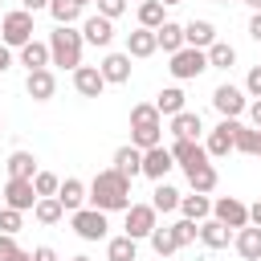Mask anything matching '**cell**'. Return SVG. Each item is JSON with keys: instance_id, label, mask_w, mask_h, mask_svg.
Wrapping results in <instances>:
<instances>
[{"instance_id": "obj_1", "label": "cell", "mask_w": 261, "mask_h": 261, "mask_svg": "<svg viewBox=\"0 0 261 261\" xmlns=\"http://www.w3.org/2000/svg\"><path fill=\"white\" fill-rule=\"evenodd\" d=\"M86 204L90 208H102V212H126L130 208V179L114 167L98 171L90 184H86Z\"/></svg>"}, {"instance_id": "obj_2", "label": "cell", "mask_w": 261, "mask_h": 261, "mask_svg": "<svg viewBox=\"0 0 261 261\" xmlns=\"http://www.w3.org/2000/svg\"><path fill=\"white\" fill-rule=\"evenodd\" d=\"M82 49H86L82 29H73V24H57V29L49 33V65L77 69V65H82Z\"/></svg>"}, {"instance_id": "obj_3", "label": "cell", "mask_w": 261, "mask_h": 261, "mask_svg": "<svg viewBox=\"0 0 261 261\" xmlns=\"http://www.w3.org/2000/svg\"><path fill=\"white\" fill-rule=\"evenodd\" d=\"M130 143L139 151L163 143V114L155 110V102H135L130 106Z\"/></svg>"}, {"instance_id": "obj_4", "label": "cell", "mask_w": 261, "mask_h": 261, "mask_svg": "<svg viewBox=\"0 0 261 261\" xmlns=\"http://www.w3.org/2000/svg\"><path fill=\"white\" fill-rule=\"evenodd\" d=\"M33 33H37V24H33V12H24V8H12V12H4V16H0V45H8V49H20L24 41H33Z\"/></svg>"}, {"instance_id": "obj_5", "label": "cell", "mask_w": 261, "mask_h": 261, "mask_svg": "<svg viewBox=\"0 0 261 261\" xmlns=\"http://www.w3.org/2000/svg\"><path fill=\"white\" fill-rule=\"evenodd\" d=\"M69 228H73L82 241H106L110 220H106V212H102V208L82 204V208H73V212H69Z\"/></svg>"}, {"instance_id": "obj_6", "label": "cell", "mask_w": 261, "mask_h": 261, "mask_svg": "<svg viewBox=\"0 0 261 261\" xmlns=\"http://www.w3.org/2000/svg\"><path fill=\"white\" fill-rule=\"evenodd\" d=\"M171 77L175 82H192V77H200L204 69H208V53L204 49H192V45H184V49H175L171 53Z\"/></svg>"}, {"instance_id": "obj_7", "label": "cell", "mask_w": 261, "mask_h": 261, "mask_svg": "<svg viewBox=\"0 0 261 261\" xmlns=\"http://www.w3.org/2000/svg\"><path fill=\"white\" fill-rule=\"evenodd\" d=\"M212 106H216V114H220V118H241V114L249 110V94H245L241 86L224 82V86H216V90H212Z\"/></svg>"}, {"instance_id": "obj_8", "label": "cell", "mask_w": 261, "mask_h": 261, "mask_svg": "<svg viewBox=\"0 0 261 261\" xmlns=\"http://www.w3.org/2000/svg\"><path fill=\"white\" fill-rule=\"evenodd\" d=\"M0 200L8 204V208H16V212H33V204H37V192H33V179H4L0 184Z\"/></svg>"}, {"instance_id": "obj_9", "label": "cell", "mask_w": 261, "mask_h": 261, "mask_svg": "<svg viewBox=\"0 0 261 261\" xmlns=\"http://www.w3.org/2000/svg\"><path fill=\"white\" fill-rule=\"evenodd\" d=\"M212 216L237 232V228H245V224H249V204H245V200H237V196H216V200H212Z\"/></svg>"}, {"instance_id": "obj_10", "label": "cell", "mask_w": 261, "mask_h": 261, "mask_svg": "<svg viewBox=\"0 0 261 261\" xmlns=\"http://www.w3.org/2000/svg\"><path fill=\"white\" fill-rule=\"evenodd\" d=\"M155 224H159V212H155L151 204H135V200H130V208H126V237L147 241Z\"/></svg>"}, {"instance_id": "obj_11", "label": "cell", "mask_w": 261, "mask_h": 261, "mask_svg": "<svg viewBox=\"0 0 261 261\" xmlns=\"http://www.w3.org/2000/svg\"><path fill=\"white\" fill-rule=\"evenodd\" d=\"M82 41L86 45H94V49H110V41H114V20L110 16H86L82 20Z\"/></svg>"}, {"instance_id": "obj_12", "label": "cell", "mask_w": 261, "mask_h": 261, "mask_svg": "<svg viewBox=\"0 0 261 261\" xmlns=\"http://www.w3.org/2000/svg\"><path fill=\"white\" fill-rule=\"evenodd\" d=\"M232 135H237V118H220V122L208 130V143H204L208 159H224V155L232 151Z\"/></svg>"}, {"instance_id": "obj_13", "label": "cell", "mask_w": 261, "mask_h": 261, "mask_svg": "<svg viewBox=\"0 0 261 261\" xmlns=\"http://www.w3.org/2000/svg\"><path fill=\"white\" fill-rule=\"evenodd\" d=\"M24 94L33 98V102H49L53 94H57V73L45 65V69H29V77H24Z\"/></svg>"}, {"instance_id": "obj_14", "label": "cell", "mask_w": 261, "mask_h": 261, "mask_svg": "<svg viewBox=\"0 0 261 261\" xmlns=\"http://www.w3.org/2000/svg\"><path fill=\"white\" fill-rule=\"evenodd\" d=\"M171 167H175V159H171V151H167L163 143H155V147H147V151H143V175H147V179H155V184H159V179H167V171H171Z\"/></svg>"}, {"instance_id": "obj_15", "label": "cell", "mask_w": 261, "mask_h": 261, "mask_svg": "<svg viewBox=\"0 0 261 261\" xmlns=\"http://www.w3.org/2000/svg\"><path fill=\"white\" fill-rule=\"evenodd\" d=\"M73 90H77L82 98H102V90H106L102 69H98V65H77V69H73Z\"/></svg>"}, {"instance_id": "obj_16", "label": "cell", "mask_w": 261, "mask_h": 261, "mask_svg": "<svg viewBox=\"0 0 261 261\" xmlns=\"http://www.w3.org/2000/svg\"><path fill=\"white\" fill-rule=\"evenodd\" d=\"M98 69H102L106 86H126L130 82V53H106Z\"/></svg>"}, {"instance_id": "obj_17", "label": "cell", "mask_w": 261, "mask_h": 261, "mask_svg": "<svg viewBox=\"0 0 261 261\" xmlns=\"http://www.w3.org/2000/svg\"><path fill=\"white\" fill-rule=\"evenodd\" d=\"M167 151H171L175 167H184V171H188L192 163H204V159H208V151H204V143H200V139H175Z\"/></svg>"}, {"instance_id": "obj_18", "label": "cell", "mask_w": 261, "mask_h": 261, "mask_svg": "<svg viewBox=\"0 0 261 261\" xmlns=\"http://www.w3.org/2000/svg\"><path fill=\"white\" fill-rule=\"evenodd\" d=\"M110 167L122 171L126 179H135V175H143V151H139L135 143H122V147L110 155Z\"/></svg>"}, {"instance_id": "obj_19", "label": "cell", "mask_w": 261, "mask_h": 261, "mask_svg": "<svg viewBox=\"0 0 261 261\" xmlns=\"http://www.w3.org/2000/svg\"><path fill=\"white\" fill-rule=\"evenodd\" d=\"M232 249L241 253V261H261V228L257 224H245L232 232Z\"/></svg>"}, {"instance_id": "obj_20", "label": "cell", "mask_w": 261, "mask_h": 261, "mask_svg": "<svg viewBox=\"0 0 261 261\" xmlns=\"http://www.w3.org/2000/svg\"><path fill=\"white\" fill-rule=\"evenodd\" d=\"M196 241L208 245V249H228V245H232V228L220 224L216 216H208V220H200V237H196Z\"/></svg>"}, {"instance_id": "obj_21", "label": "cell", "mask_w": 261, "mask_h": 261, "mask_svg": "<svg viewBox=\"0 0 261 261\" xmlns=\"http://www.w3.org/2000/svg\"><path fill=\"white\" fill-rule=\"evenodd\" d=\"M216 184H220V175H216L212 159H204V163H192V167H188V188H192V192H204V196H208Z\"/></svg>"}, {"instance_id": "obj_22", "label": "cell", "mask_w": 261, "mask_h": 261, "mask_svg": "<svg viewBox=\"0 0 261 261\" xmlns=\"http://www.w3.org/2000/svg\"><path fill=\"white\" fill-rule=\"evenodd\" d=\"M212 41H216V24H212V20H188V24H184V45L208 49Z\"/></svg>"}, {"instance_id": "obj_23", "label": "cell", "mask_w": 261, "mask_h": 261, "mask_svg": "<svg viewBox=\"0 0 261 261\" xmlns=\"http://www.w3.org/2000/svg\"><path fill=\"white\" fill-rule=\"evenodd\" d=\"M16 57H20V65L24 69H45L49 65V41H24L20 49H16Z\"/></svg>"}, {"instance_id": "obj_24", "label": "cell", "mask_w": 261, "mask_h": 261, "mask_svg": "<svg viewBox=\"0 0 261 261\" xmlns=\"http://www.w3.org/2000/svg\"><path fill=\"white\" fill-rule=\"evenodd\" d=\"M155 49H159V45H155V29H143V24H139L135 33H126V53H130V57L143 61V57H151Z\"/></svg>"}, {"instance_id": "obj_25", "label": "cell", "mask_w": 261, "mask_h": 261, "mask_svg": "<svg viewBox=\"0 0 261 261\" xmlns=\"http://www.w3.org/2000/svg\"><path fill=\"white\" fill-rule=\"evenodd\" d=\"M200 130H204V122H200V114L196 110H179V114H171V135L175 139H200Z\"/></svg>"}, {"instance_id": "obj_26", "label": "cell", "mask_w": 261, "mask_h": 261, "mask_svg": "<svg viewBox=\"0 0 261 261\" xmlns=\"http://www.w3.org/2000/svg\"><path fill=\"white\" fill-rule=\"evenodd\" d=\"M57 200H61V208H65V212L82 208V204H86V184H82L77 175H65V179H61V188H57Z\"/></svg>"}, {"instance_id": "obj_27", "label": "cell", "mask_w": 261, "mask_h": 261, "mask_svg": "<svg viewBox=\"0 0 261 261\" xmlns=\"http://www.w3.org/2000/svg\"><path fill=\"white\" fill-rule=\"evenodd\" d=\"M179 212H184L188 220H196V224H200V220H208V216H212V200H208L204 192H192V196H179Z\"/></svg>"}, {"instance_id": "obj_28", "label": "cell", "mask_w": 261, "mask_h": 261, "mask_svg": "<svg viewBox=\"0 0 261 261\" xmlns=\"http://www.w3.org/2000/svg\"><path fill=\"white\" fill-rule=\"evenodd\" d=\"M33 216H37V224H61V220H65V208H61L57 196H37Z\"/></svg>"}, {"instance_id": "obj_29", "label": "cell", "mask_w": 261, "mask_h": 261, "mask_svg": "<svg viewBox=\"0 0 261 261\" xmlns=\"http://www.w3.org/2000/svg\"><path fill=\"white\" fill-rule=\"evenodd\" d=\"M155 45H159L163 53H175V49H184V24H175V20H163V24L155 29Z\"/></svg>"}, {"instance_id": "obj_30", "label": "cell", "mask_w": 261, "mask_h": 261, "mask_svg": "<svg viewBox=\"0 0 261 261\" xmlns=\"http://www.w3.org/2000/svg\"><path fill=\"white\" fill-rule=\"evenodd\" d=\"M204 53H208V69H232V65H237V49H232L228 41H220V37H216Z\"/></svg>"}, {"instance_id": "obj_31", "label": "cell", "mask_w": 261, "mask_h": 261, "mask_svg": "<svg viewBox=\"0 0 261 261\" xmlns=\"http://www.w3.org/2000/svg\"><path fill=\"white\" fill-rule=\"evenodd\" d=\"M4 167H8L12 179H33V175H37V155H33V151H12Z\"/></svg>"}, {"instance_id": "obj_32", "label": "cell", "mask_w": 261, "mask_h": 261, "mask_svg": "<svg viewBox=\"0 0 261 261\" xmlns=\"http://www.w3.org/2000/svg\"><path fill=\"white\" fill-rule=\"evenodd\" d=\"M135 257H139V241L135 237L122 232V237H110L106 241V261H135Z\"/></svg>"}, {"instance_id": "obj_33", "label": "cell", "mask_w": 261, "mask_h": 261, "mask_svg": "<svg viewBox=\"0 0 261 261\" xmlns=\"http://www.w3.org/2000/svg\"><path fill=\"white\" fill-rule=\"evenodd\" d=\"M155 110H159L163 118L179 114V110H184V90H179V86H163V90L155 94Z\"/></svg>"}, {"instance_id": "obj_34", "label": "cell", "mask_w": 261, "mask_h": 261, "mask_svg": "<svg viewBox=\"0 0 261 261\" xmlns=\"http://www.w3.org/2000/svg\"><path fill=\"white\" fill-rule=\"evenodd\" d=\"M232 151H241V155H257V151H261V130H257V126H245V122H237Z\"/></svg>"}, {"instance_id": "obj_35", "label": "cell", "mask_w": 261, "mask_h": 261, "mask_svg": "<svg viewBox=\"0 0 261 261\" xmlns=\"http://www.w3.org/2000/svg\"><path fill=\"white\" fill-rule=\"evenodd\" d=\"M151 208L155 212H175L179 208V188H171L167 179H159L155 192H151Z\"/></svg>"}, {"instance_id": "obj_36", "label": "cell", "mask_w": 261, "mask_h": 261, "mask_svg": "<svg viewBox=\"0 0 261 261\" xmlns=\"http://www.w3.org/2000/svg\"><path fill=\"white\" fill-rule=\"evenodd\" d=\"M147 241H151V249H155L159 257H171V253H179V241H175V232H171V224H155Z\"/></svg>"}, {"instance_id": "obj_37", "label": "cell", "mask_w": 261, "mask_h": 261, "mask_svg": "<svg viewBox=\"0 0 261 261\" xmlns=\"http://www.w3.org/2000/svg\"><path fill=\"white\" fill-rule=\"evenodd\" d=\"M82 8H86V4H77V0H49V16H53L57 24L82 20Z\"/></svg>"}, {"instance_id": "obj_38", "label": "cell", "mask_w": 261, "mask_h": 261, "mask_svg": "<svg viewBox=\"0 0 261 261\" xmlns=\"http://www.w3.org/2000/svg\"><path fill=\"white\" fill-rule=\"evenodd\" d=\"M163 20H167V8L159 0H139V24L143 29H159Z\"/></svg>"}, {"instance_id": "obj_39", "label": "cell", "mask_w": 261, "mask_h": 261, "mask_svg": "<svg viewBox=\"0 0 261 261\" xmlns=\"http://www.w3.org/2000/svg\"><path fill=\"white\" fill-rule=\"evenodd\" d=\"M57 188H61V175L37 167V175H33V192H37V196H57Z\"/></svg>"}, {"instance_id": "obj_40", "label": "cell", "mask_w": 261, "mask_h": 261, "mask_svg": "<svg viewBox=\"0 0 261 261\" xmlns=\"http://www.w3.org/2000/svg\"><path fill=\"white\" fill-rule=\"evenodd\" d=\"M171 232H175V241H179V249H184V245H196V237H200V224L184 216V220H175V224H171Z\"/></svg>"}, {"instance_id": "obj_41", "label": "cell", "mask_w": 261, "mask_h": 261, "mask_svg": "<svg viewBox=\"0 0 261 261\" xmlns=\"http://www.w3.org/2000/svg\"><path fill=\"white\" fill-rule=\"evenodd\" d=\"M20 216H24V212H16V208L4 204V208H0V232H12V237H16V232H20Z\"/></svg>"}, {"instance_id": "obj_42", "label": "cell", "mask_w": 261, "mask_h": 261, "mask_svg": "<svg viewBox=\"0 0 261 261\" xmlns=\"http://www.w3.org/2000/svg\"><path fill=\"white\" fill-rule=\"evenodd\" d=\"M94 4H98V16H110V20L126 12V0H94Z\"/></svg>"}, {"instance_id": "obj_43", "label": "cell", "mask_w": 261, "mask_h": 261, "mask_svg": "<svg viewBox=\"0 0 261 261\" xmlns=\"http://www.w3.org/2000/svg\"><path fill=\"white\" fill-rule=\"evenodd\" d=\"M245 94H249V98H261V65H253V69L245 73Z\"/></svg>"}, {"instance_id": "obj_44", "label": "cell", "mask_w": 261, "mask_h": 261, "mask_svg": "<svg viewBox=\"0 0 261 261\" xmlns=\"http://www.w3.org/2000/svg\"><path fill=\"white\" fill-rule=\"evenodd\" d=\"M16 249H20V245H16V237H12V232H0V261H8Z\"/></svg>"}, {"instance_id": "obj_45", "label": "cell", "mask_w": 261, "mask_h": 261, "mask_svg": "<svg viewBox=\"0 0 261 261\" xmlns=\"http://www.w3.org/2000/svg\"><path fill=\"white\" fill-rule=\"evenodd\" d=\"M33 261H61V257H57V249H49V245H37V249H33Z\"/></svg>"}, {"instance_id": "obj_46", "label": "cell", "mask_w": 261, "mask_h": 261, "mask_svg": "<svg viewBox=\"0 0 261 261\" xmlns=\"http://www.w3.org/2000/svg\"><path fill=\"white\" fill-rule=\"evenodd\" d=\"M249 126H257V130H261V98H253V102H249Z\"/></svg>"}, {"instance_id": "obj_47", "label": "cell", "mask_w": 261, "mask_h": 261, "mask_svg": "<svg viewBox=\"0 0 261 261\" xmlns=\"http://www.w3.org/2000/svg\"><path fill=\"white\" fill-rule=\"evenodd\" d=\"M249 37L261 45V12H253V16H249Z\"/></svg>"}, {"instance_id": "obj_48", "label": "cell", "mask_w": 261, "mask_h": 261, "mask_svg": "<svg viewBox=\"0 0 261 261\" xmlns=\"http://www.w3.org/2000/svg\"><path fill=\"white\" fill-rule=\"evenodd\" d=\"M20 8H24V12H33V16H37V12H41V8H49V0H20Z\"/></svg>"}, {"instance_id": "obj_49", "label": "cell", "mask_w": 261, "mask_h": 261, "mask_svg": "<svg viewBox=\"0 0 261 261\" xmlns=\"http://www.w3.org/2000/svg\"><path fill=\"white\" fill-rule=\"evenodd\" d=\"M8 65H12V49L0 45V73H8Z\"/></svg>"}, {"instance_id": "obj_50", "label": "cell", "mask_w": 261, "mask_h": 261, "mask_svg": "<svg viewBox=\"0 0 261 261\" xmlns=\"http://www.w3.org/2000/svg\"><path fill=\"white\" fill-rule=\"evenodd\" d=\"M249 224H257V228H261V200H257V204H249Z\"/></svg>"}, {"instance_id": "obj_51", "label": "cell", "mask_w": 261, "mask_h": 261, "mask_svg": "<svg viewBox=\"0 0 261 261\" xmlns=\"http://www.w3.org/2000/svg\"><path fill=\"white\" fill-rule=\"evenodd\" d=\"M8 261H33V253H24V249H16V253H12Z\"/></svg>"}, {"instance_id": "obj_52", "label": "cell", "mask_w": 261, "mask_h": 261, "mask_svg": "<svg viewBox=\"0 0 261 261\" xmlns=\"http://www.w3.org/2000/svg\"><path fill=\"white\" fill-rule=\"evenodd\" d=\"M241 4H249L253 12H261V0H241Z\"/></svg>"}, {"instance_id": "obj_53", "label": "cell", "mask_w": 261, "mask_h": 261, "mask_svg": "<svg viewBox=\"0 0 261 261\" xmlns=\"http://www.w3.org/2000/svg\"><path fill=\"white\" fill-rule=\"evenodd\" d=\"M159 4H163V8H171V4H184V0H159Z\"/></svg>"}, {"instance_id": "obj_54", "label": "cell", "mask_w": 261, "mask_h": 261, "mask_svg": "<svg viewBox=\"0 0 261 261\" xmlns=\"http://www.w3.org/2000/svg\"><path fill=\"white\" fill-rule=\"evenodd\" d=\"M69 261H90V257H86V253H77V257H69Z\"/></svg>"}, {"instance_id": "obj_55", "label": "cell", "mask_w": 261, "mask_h": 261, "mask_svg": "<svg viewBox=\"0 0 261 261\" xmlns=\"http://www.w3.org/2000/svg\"><path fill=\"white\" fill-rule=\"evenodd\" d=\"M77 4H90V0H77Z\"/></svg>"}, {"instance_id": "obj_56", "label": "cell", "mask_w": 261, "mask_h": 261, "mask_svg": "<svg viewBox=\"0 0 261 261\" xmlns=\"http://www.w3.org/2000/svg\"><path fill=\"white\" fill-rule=\"evenodd\" d=\"M0 130H4V122H0Z\"/></svg>"}, {"instance_id": "obj_57", "label": "cell", "mask_w": 261, "mask_h": 261, "mask_svg": "<svg viewBox=\"0 0 261 261\" xmlns=\"http://www.w3.org/2000/svg\"><path fill=\"white\" fill-rule=\"evenodd\" d=\"M220 4H228V0H220Z\"/></svg>"}, {"instance_id": "obj_58", "label": "cell", "mask_w": 261, "mask_h": 261, "mask_svg": "<svg viewBox=\"0 0 261 261\" xmlns=\"http://www.w3.org/2000/svg\"><path fill=\"white\" fill-rule=\"evenodd\" d=\"M257 65H261V61H257Z\"/></svg>"}, {"instance_id": "obj_59", "label": "cell", "mask_w": 261, "mask_h": 261, "mask_svg": "<svg viewBox=\"0 0 261 261\" xmlns=\"http://www.w3.org/2000/svg\"><path fill=\"white\" fill-rule=\"evenodd\" d=\"M257 155H261V151H257Z\"/></svg>"}, {"instance_id": "obj_60", "label": "cell", "mask_w": 261, "mask_h": 261, "mask_svg": "<svg viewBox=\"0 0 261 261\" xmlns=\"http://www.w3.org/2000/svg\"><path fill=\"white\" fill-rule=\"evenodd\" d=\"M0 4H4V0H0Z\"/></svg>"}]
</instances>
